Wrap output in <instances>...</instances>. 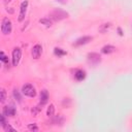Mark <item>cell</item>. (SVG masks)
<instances>
[{"mask_svg": "<svg viewBox=\"0 0 132 132\" xmlns=\"http://www.w3.org/2000/svg\"><path fill=\"white\" fill-rule=\"evenodd\" d=\"M67 16H68V13L60 8H55L50 13V19H52L54 21H61L63 19H66Z\"/></svg>", "mask_w": 132, "mask_h": 132, "instance_id": "obj_1", "label": "cell"}, {"mask_svg": "<svg viewBox=\"0 0 132 132\" xmlns=\"http://www.w3.org/2000/svg\"><path fill=\"white\" fill-rule=\"evenodd\" d=\"M28 129L31 130V131H38V127H37L35 124H30V125H28Z\"/></svg>", "mask_w": 132, "mask_h": 132, "instance_id": "obj_22", "label": "cell"}, {"mask_svg": "<svg viewBox=\"0 0 132 132\" xmlns=\"http://www.w3.org/2000/svg\"><path fill=\"white\" fill-rule=\"evenodd\" d=\"M87 59H88V62L92 65H97L101 61V57L97 53H89L87 56Z\"/></svg>", "mask_w": 132, "mask_h": 132, "instance_id": "obj_5", "label": "cell"}, {"mask_svg": "<svg viewBox=\"0 0 132 132\" xmlns=\"http://www.w3.org/2000/svg\"><path fill=\"white\" fill-rule=\"evenodd\" d=\"M67 102H70V99H69V98H64V100H63V105L66 106V107H69L70 104H67Z\"/></svg>", "mask_w": 132, "mask_h": 132, "instance_id": "obj_24", "label": "cell"}, {"mask_svg": "<svg viewBox=\"0 0 132 132\" xmlns=\"http://www.w3.org/2000/svg\"><path fill=\"white\" fill-rule=\"evenodd\" d=\"M91 40H92V37H91V36H82V37L76 39V41L73 43V45H75V46L82 45V44H86V43L90 42Z\"/></svg>", "mask_w": 132, "mask_h": 132, "instance_id": "obj_8", "label": "cell"}, {"mask_svg": "<svg viewBox=\"0 0 132 132\" xmlns=\"http://www.w3.org/2000/svg\"><path fill=\"white\" fill-rule=\"evenodd\" d=\"M116 51V47L113 45H110V44H107V45H104L102 48H101V52L103 54H111Z\"/></svg>", "mask_w": 132, "mask_h": 132, "instance_id": "obj_12", "label": "cell"}, {"mask_svg": "<svg viewBox=\"0 0 132 132\" xmlns=\"http://www.w3.org/2000/svg\"><path fill=\"white\" fill-rule=\"evenodd\" d=\"M39 22H40L42 25H44L45 27H51V26H52V21H51V19L43 18V19H40Z\"/></svg>", "mask_w": 132, "mask_h": 132, "instance_id": "obj_16", "label": "cell"}, {"mask_svg": "<svg viewBox=\"0 0 132 132\" xmlns=\"http://www.w3.org/2000/svg\"><path fill=\"white\" fill-rule=\"evenodd\" d=\"M0 102L1 103H4V101H5V99H6V91L4 90V89H2L1 90V97H0Z\"/></svg>", "mask_w": 132, "mask_h": 132, "instance_id": "obj_18", "label": "cell"}, {"mask_svg": "<svg viewBox=\"0 0 132 132\" xmlns=\"http://www.w3.org/2000/svg\"><path fill=\"white\" fill-rule=\"evenodd\" d=\"M3 113L6 117H13L15 114V108L12 105H7L3 107Z\"/></svg>", "mask_w": 132, "mask_h": 132, "instance_id": "obj_9", "label": "cell"}, {"mask_svg": "<svg viewBox=\"0 0 132 132\" xmlns=\"http://www.w3.org/2000/svg\"><path fill=\"white\" fill-rule=\"evenodd\" d=\"M74 77H75L76 80L80 81V80H82L86 77V72L84 70H81V69H77L75 71V73H74Z\"/></svg>", "mask_w": 132, "mask_h": 132, "instance_id": "obj_11", "label": "cell"}, {"mask_svg": "<svg viewBox=\"0 0 132 132\" xmlns=\"http://www.w3.org/2000/svg\"><path fill=\"white\" fill-rule=\"evenodd\" d=\"M41 53H42V46H41L40 44H35V45L33 46V48H32V51H31L32 57H33L34 59H38V58L40 57Z\"/></svg>", "mask_w": 132, "mask_h": 132, "instance_id": "obj_7", "label": "cell"}, {"mask_svg": "<svg viewBox=\"0 0 132 132\" xmlns=\"http://www.w3.org/2000/svg\"><path fill=\"white\" fill-rule=\"evenodd\" d=\"M13 97H14V98H15V100H18L19 102H20V101H21V99H22V98H21V95H20V93H19V91H18L16 89H14V90H13Z\"/></svg>", "mask_w": 132, "mask_h": 132, "instance_id": "obj_19", "label": "cell"}, {"mask_svg": "<svg viewBox=\"0 0 132 132\" xmlns=\"http://www.w3.org/2000/svg\"><path fill=\"white\" fill-rule=\"evenodd\" d=\"M22 92L24 95L28 96V97H35L36 96V91L35 88L31 85V84H26L23 86L22 88Z\"/></svg>", "mask_w": 132, "mask_h": 132, "instance_id": "obj_3", "label": "cell"}, {"mask_svg": "<svg viewBox=\"0 0 132 132\" xmlns=\"http://www.w3.org/2000/svg\"><path fill=\"white\" fill-rule=\"evenodd\" d=\"M57 2H59V3H61V4H66L67 3V0H56Z\"/></svg>", "mask_w": 132, "mask_h": 132, "instance_id": "obj_25", "label": "cell"}, {"mask_svg": "<svg viewBox=\"0 0 132 132\" xmlns=\"http://www.w3.org/2000/svg\"><path fill=\"white\" fill-rule=\"evenodd\" d=\"M1 32L4 35H8L11 32V22L8 18H3L1 23Z\"/></svg>", "mask_w": 132, "mask_h": 132, "instance_id": "obj_2", "label": "cell"}, {"mask_svg": "<svg viewBox=\"0 0 132 132\" xmlns=\"http://www.w3.org/2000/svg\"><path fill=\"white\" fill-rule=\"evenodd\" d=\"M48 101V92L46 90H42L40 92V104L44 105Z\"/></svg>", "mask_w": 132, "mask_h": 132, "instance_id": "obj_10", "label": "cell"}, {"mask_svg": "<svg viewBox=\"0 0 132 132\" xmlns=\"http://www.w3.org/2000/svg\"><path fill=\"white\" fill-rule=\"evenodd\" d=\"M110 27H111V23H104V24H102V25L99 27V32H101L102 34H104V33L107 32V30H108Z\"/></svg>", "mask_w": 132, "mask_h": 132, "instance_id": "obj_14", "label": "cell"}, {"mask_svg": "<svg viewBox=\"0 0 132 132\" xmlns=\"http://www.w3.org/2000/svg\"><path fill=\"white\" fill-rule=\"evenodd\" d=\"M118 32H119V34H120V35H123V32H122L121 28H118Z\"/></svg>", "mask_w": 132, "mask_h": 132, "instance_id": "obj_26", "label": "cell"}, {"mask_svg": "<svg viewBox=\"0 0 132 132\" xmlns=\"http://www.w3.org/2000/svg\"><path fill=\"white\" fill-rule=\"evenodd\" d=\"M52 123L55 124V125H60L61 126L64 123V118L62 116H58V117H55L54 118V116H53L52 117Z\"/></svg>", "mask_w": 132, "mask_h": 132, "instance_id": "obj_13", "label": "cell"}, {"mask_svg": "<svg viewBox=\"0 0 132 132\" xmlns=\"http://www.w3.org/2000/svg\"><path fill=\"white\" fill-rule=\"evenodd\" d=\"M4 129H5L6 131H12V132H15V129H13V128H12L10 125H8V124L4 127Z\"/></svg>", "mask_w": 132, "mask_h": 132, "instance_id": "obj_23", "label": "cell"}, {"mask_svg": "<svg viewBox=\"0 0 132 132\" xmlns=\"http://www.w3.org/2000/svg\"><path fill=\"white\" fill-rule=\"evenodd\" d=\"M0 121H1V126L4 128V127L7 125V123H6V120H5V114H4V113H2V114L0 116Z\"/></svg>", "mask_w": 132, "mask_h": 132, "instance_id": "obj_20", "label": "cell"}, {"mask_svg": "<svg viewBox=\"0 0 132 132\" xmlns=\"http://www.w3.org/2000/svg\"><path fill=\"white\" fill-rule=\"evenodd\" d=\"M0 55H1V58H0V60L3 62V63H5V64H8V58L4 55V53L3 52H1L0 53Z\"/></svg>", "mask_w": 132, "mask_h": 132, "instance_id": "obj_21", "label": "cell"}, {"mask_svg": "<svg viewBox=\"0 0 132 132\" xmlns=\"http://www.w3.org/2000/svg\"><path fill=\"white\" fill-rule=\"evenodd\" d=\"M27 7H28V1L25 0L22 2L21 4V7H20V14H19V22H22L24 19H25V15H26V11H27Z\"/></svg>", "mask_w": 132, "mask_h": 132, "instance_id": "obj_6", "label": "cell"}, {"mask_svg": "<svg viewBox=\"0 0 132 132\" xmlns=\"http://www.w3.org/2000/svg\"><path fill=\"white\" fill-rule=\"evenodd\" d=\"M22 58V51L20 47H14L12 51V66H18V64L20 63V60Z\"/></svg>", "mask_w": 132, "mask_h": 132, "instance_id": "obj_4", "label": "cell"}, {"mask_svg": "<svg viewBox=\"0 0 132 132\" xmlns=\"http://www.w3.org/2000/svg\"><path fill=\"white\" fill-rule=\"evenodd\" d=\"M54 53H55V55H57V56H64V55L67 54L64 50H62V48H60V47H55Z\"/></svg>", "mask_w": 132, "mask_h": 132, "instance_id": "obj_17", "label": "cell"}, {"mask_svg": "<svg viewBox=\"0 0 132 132\" xmlns=\"http://www.w3.org/2000/svg\"><path fill=\"white\" fill-rule=\"evenodd\" d=\"M54 113H55V106H54V104H50V106L47 107V110H46V116L48 118H52L54 116Z\"/></svg>", "mask_w": 132, "mask_h": 132, "instance_id": "obj_15", "label": "cell"}]
</instances>
